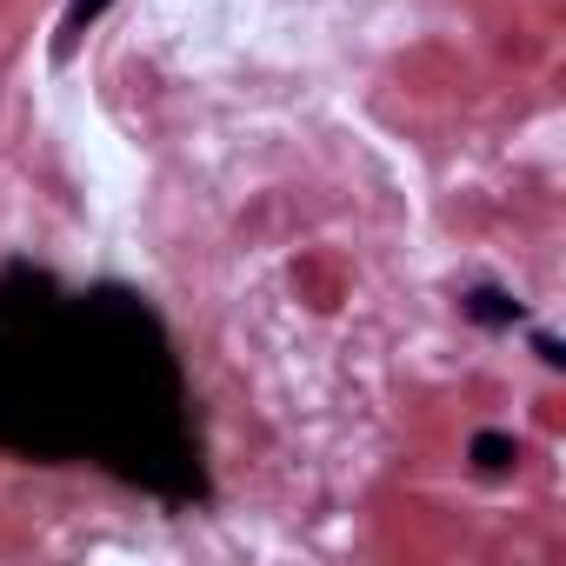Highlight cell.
<instances>
[{"instance_id": "cell-1", "label": "cell", "mask_w": 566, "mask_h": 566, "mask_svg": "<svg viewBox=\"0 0 566 566\" xmlns=\"http://www.w3.org/2000/svg\"><path fill=\"white\" fill-rule=\"evenodd\" d=\"M0 447L94 453L154 493H200L180 374L127 294L61 301L48 280L0 287Z\"/></svg>"}, {"instance_id": "cell-3", "label": "cell", "mask_w": 566, "mask_h": 566, "mask_svg": "<svg viewBox=\"0 0 566 566\" xmlns=\"http://www.w3.org/2000/svg\"><path fill=\"white\" fill-rule=\"evenodd\" d=\"M467 460H473V473H513L520 467V440L513 433H473Z\"/></svg>"}, {"instance_id": "cell-2", "label": "cell", "mask_w": 566, "mask_h": 566, "mask_svg": "<svg viewBox=\"0 0 566 566\" xmlns=\"http://www.w3.org/2000/svg\"><path fill=\"white\" fill-rule=\"evenodd\" d=\"M460 314H467L473 327H520V321H526V307H520L506 287H467V294H460Z\"/></svg>"}, {"instance_id": "cell-5", "label": "cell", "mask_w": 566, "mask_h": 566, "mask_svg": "<svg viewBox=\"0 0 566 566\" xmlns=\"http://www.w3.org/2000/svg\"><path fill=\"white\" fill-rule=\"evenodd\" d=\"M533 347H539V360H546V367H559V360H566V354H559V340H553V334H539V340H533Z\"/></svg>"}, {"instance_id": "cell-4", "label": "cell", "mask_w": 566, "mask_h": 566, "mask_svg": "<svg viewBox=\"0 0 566 566\" xmlns=\"http://www.w3.org/2000/svg\"><path fill=\"white\" fill-rule=\"evenodd\" d=\"M101 8H107V0H74V8H67V34H74V28H81V21H94V14H101Z\"/></svg>"}]
</instances>
